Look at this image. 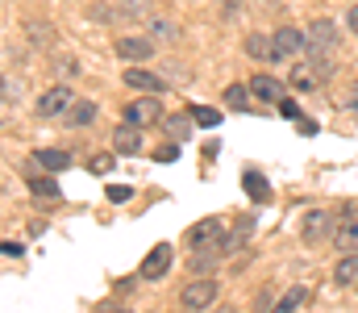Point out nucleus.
I'll list each match as a JSON object with an SVG mask.
<instances>
[{"label": "nucleus", "instance_id": "nucleus-12", "mask_svg": "<svg viewBox=\"0 0 358 313\" xmlns=\"http://www.w3.org/2000/svg\"><path fill=\"white\" fill-rule=\"evenodd\" d=\"M250 92H255L259 101H271V104L283 101V84H279L275 76H255V80H250Z\"/></svg>", "mask_w": 358, "mask_h": 313}, {"label": "nucleus", "instance_id": "nucleus-26", "mask_svg": "<svg viewBox=\"0 0 358 313\" xmlns=\"http://www.w3.org/2000/svg\"><path fill=\"white\" fill-rule=\"evenodd\" d=\"M150 38H163V42H171V38H176V25H171V21H150Z\"/></svg>", "mask_w": 358, "mask_h": 313}, {"label": "nucleus", "instance_id": "nucleus-3", "mask_svg": "<svg viewBox=\"0 0 358 313\" xmlns=\"http://www.w3.org/2000/svg\"><path fill=\"white\" fill-rule=\"evenodd\" d=\"M129 125H155L159 117H163V104L155 101V92L150 97H142V101H134V104H125V113H121Z\"/></svg>", "mask_w": 358, "mask_h": 313}, {"label": "nucleus", "instance_id": "nucleus-8", "mask_svg": "<svg viewBox=\"0 0 358 313\" xmlns=\"http://www.w3.org/2000/svg\"><path fill=\"white\" fill-rule=\"evenodd\" d=\"M334 246L346 255V251H358V213H342L338 230H334Z\"/></svg>", "mask_w": 358, "mask_h": 313}, {"label": "nucleus", "instance_id": "nucleus-32", "mask_svg": "<svg viewBox=\"0 0 358 313\" xmlns=\"http://www.w3.org/2000/svg\"><path fill=\"white\" fill-rule=\"evenodd\" d=\"M350 104H355V109H358V84H355V92H350Z\"/></svg>", "mask_w": 358, "mask_h": 313}, {"label": "nucleus", "instance_id": "nucleus-25", "mask_svg": "<svg viewBox=\"0 0 358 313\" xmlns=\"http://www.w3.org/2000/svg\"><path fill=\"white\" fill-rule=\"evenodd\" d=\"M104 197H108L113 205H125V201L134 197V188H129V184H108V188H104Z\"/></svg>", "mask_w": 358, "mask_h": 313}, {"label": "nucleus", "instance_id": "nucleus-5", "mask_svg": "<svg viewBox=\"0 0 358 313\" xmlns=\"http://www.w3.org/2000/svg\"><path fill=\"white\" fill-rule=\"evenodd\" d=\"M179 301H183V309H204V305H213V301H217V280H196V284H187Z\"/></svg>", "mask_w": 358, "mask_h": 313}, {"label": "nucleus", "instance_id": "nucleus-14", "mask_svg": "<svg viewBox=\"0 0 358 313\" xmlns=\"http://www.w3.org/2000/svg\"><path fill=\"white\" fill-rule=\"evenodd\" d=\"M34 163H38L42 172H63V167H71V155H67V151H50V146H42V151H34Z\"/></svg>", "mask_w": 358, "mask_h": 313}, {"label": "nucleus", "instance_id": "nucleus-31", "mask_svg": "<svg viewBox=\"0 0 358 313\" xmlns=\"http://www.w3.org/2000/svg\"><path fill=\"white\" fill-rule=\"evenodd\" d=\"M350 29H355V34H358V4H355V8H350Z\"/></svg>", "mask_w": 358, "mask_h": 313}, {"label": "nucleus", "instance_id": "nucleus-22", "mask_svg": "<svg viewBox=\"0 0 358 313\" xmlns=\"http://www.w3.org/2000/svg\"><path fill=\"white\" fill-rule=\"evenodd\" d=\"M192 117H196V125H204V130H213V125L221 121V113H217V109H208V104H196V109H192Z\"/></svg>", "mask_w": 358, "mask_h": 313}, {"label": "nucleus", "instance_id": "nucleus-11", "mask_svg": "<svg viewBox=\"0 0 358 313\" xmlns=\"http://www.w3.org/2000/svg\"><path fill=\"white\" fill-rule=\"evenodd\" d=\"M138 130H142V125H129V121H125V125L113 134V151H117V155H138V151H142V134H138Z\"/></svg>", "mask_w": 358, "mask_h": 313}, {"label": "nucleus", "instance_id": "nucleus-13", "mask_svg": "<svg viewBox=\"0 0 358 313\" xmlns=\"http://www.w3.org/2000/svg\"><path fill=\"white\" fill-rule=\"evenodd\" d=\"M125 84L138 88V92H163V76H150V71H142V67H129V71H125Z\"/></svg>", "mask_w": 358, "mask_h": 313}, {"label": "nucleus", "instance_id": "nucleus-27", "mask_svg": "<svg viewBox=\"0 0 358 313\" xmlns=\"http://www.w3.org/2000/svg\"><path fill=\"white\" fill-rule=\"evenodd\" d=\"M304 297H308L304 288H292V293H287V297L279 301V309H296V305H304Z\"/></svg>", "mask_w": 358, "mask_h": 313}, {"label": "nucleus", "instance_id": "nucleus-23", "mask_svg": "<svg viewBox=\"0 0 358 313\" xmlns=\"http://www.w3.org/2000/svg\"><path fill=\"white\" fill-rule=\"evenodd\" d=\"M113 167H117V159H113V155H92V159H88V172H96V176H108Z\"/></svg>", "mask_w": 358, "mask_h": 313}, {"label": "nucleus", "instance_id": "nucleus-16", "mask_svg": "<svg viewBox=\"0 0 358 313\" xmlns=\"http://www.w3.org/2000/svg\"><path fill=\"white\" fill-rule=\"evenodd\" d=\"M334 280L338 284H358V251H346V259L334 267Z\"/></svg>", "mask_w": 358, "mask_h": 313}, {"label": "nucleus", "instance_id": "nucleus-24", "mask_svg": "<svg viewBox=\"0 0 358 313\" xmlns=\"http://www.w3.org/2000/svg\"><path fill=\"white\" fill-rule=\"evenodd\" d=\"M246 97H255V92H250V88H242V84L225 88V104H229V109H242V104H246Z\"/></svg>", "mask_w": 358, "mask_h": 313}, {"label": "nucleus", "instance_id": "nucleus-6", "mask_svg": "<svg viewBox=\"0 0 358 313\" xmlns=\"http://www.w3.org/2000/svg\"><path fill=\"white\" fill-rule=\"evenodd\" d=\"M171 259H176V251H171V242H159L150 255H146V263H142V276L146 280H159V276H167V267H171Z\"/></svg>", "mask_w": 358, "mask_h": 313}, {"label": "nucleus", "instance_id": "nucleus-10", "mask_svg": "<svg viewBox=\"0 0 358 313\" xmlns=\"http://www.w3.org/2000/svg\"><path fill=\"white\" fill-rule=\"evenodd\" d=\"M150 50H155L150 38H121V42H117V59H129V63L150 59Z\"/></svg>", "mask_w": 358, "mask_h": 313}, {"label": "nucleus", "instance_id": "nucleus-17", "mask_svg": "<svg viewBox=\"0 0 358 313\" xmlns=\"http://www.w3.org/2000/svg\"><path fill=\"white\" fill-rule=\"evenodd\" d=\"M246 55H250V59H275V38L250 34V38H246Z\"/></svg>", "mask_w": 358, "mask_h": 313}, {"label": "nucleus", "instance_id": "nucleus-2", "mask_svg": "<svg viewBox=\"0 0 358 313\" xmlns=\"http://www.w3.org/2000/svg\"><path fill=\"white\" fill-rule=\"evenodd\" d=\"M292 88H300V92H308V88H317V84H325L329 80V63H300V67H292Z\"/></svg>", "mask_w": 358, "mask_h": 313}, {"label": "nucleus", "instance_id": "nucleus-9", "mask_svg": "<svg viewBox=\"0 0 358 313\" xmlns=\"http://www.w3.org/2000/svg\"><path fill=\"white\" fill-rule=\"evenodd\" d=\"M300 46H308L300 29H292V25H279V29H275V59H283V55H296Z\"/></svg>", "mask_w": 358, "mask_h": 313}, {"label": "nucleus", "instance_id": "nucleus-20", "mask_svg": "<svg viewBox=\"0 0 358 313\" xmlns=\"http://www.w3.org/2000/svg\"><path fill=\"white\" fill-rule=\"evenodd\" d=\"M29 188H34V197H59V184L55 180H46V176H29Z\"/></svg>", "mask_w": 358, "mask_h": 313}, {"label": "nucleus", "instance_id": "nucleus-4", "mask_svg": "<svg viewBox=\"0 0 358 313\" xmlns=\"http://www.w3.org/2000/svg\"><path fill=\"white\" fill-rule=\"evenodd\" d=\"M304 42H308V46H313L317 55H325V50H334V42H338V25L321 17V21H313V25H308Z\"/></svg>", "mask_w": 358, "mask_h": 313}, {"label": "nucleus", "instance_id": "nucleus-7", "mask_svg": "<svg viewBox=\"0 0 358 313\" xmlns=\"http://www.w3.org/2000/svg\"><path fill=\"white\" fill-rule=\"evenodd\" d=\"M71 104H76L71 88H63V84H59V88H50V92H42V97H38V113H42V117H59V113H63V109H71Z\"/></svg>", "mask_w": 358, "mask_h": 313}, {"label": "nucleus", "instance_id": "nucleus-18", "mask_svg": "<svg viewBox=\"0 0 358 313\" xmlns=\"http://www.w3.org/2000/svg\"><path fill=\"white\" fill-rule=\"evenodd\" d=\"M242 184H246V193H250V197H255V201H259V205H263V201H267V197H271L267 180H263V176H259V172H246V180H242Z\"/></svg>", "mask_w": 358, "mask_h": 313}, {"label": "nucleus", "instance_id": "nucleus-19", "mask_svg": "<svg viewBox=\"0 0 358 313\" xmlns=\"http://www.w3.org/2000/svg\"><path fill=\"white\" fill-rule=\"evenodd\" d=\"M96 121V104L92 101H76L71 104V125H92Z\"/></svg>", "mask_w": 358, "mask_h": 313}, {"label": "nucleus", "instance_id": "nucleus-30", "mask_svg": "<svg viewBox=\"0 0 358 313\" xmlns=\"http://www.w3.org/2000/svg\"><path fill=\"white\" fill-rule=\"evenodd\" d=\"M142 13H146L142 0H125V17H142Z\"/></svg>", "mask_w": 358, "mask_h": 313}, {"label": "nucleus", "instance_id": "nucleus-21", "mask_svg": "<svg viewBox=\"0 0 358 313\" xmlns=\"http://www.w3.org/2000/svg\"><path fill=\"white\" fill-rule=\"evenodd\" d=\"M192 121H196V117H183V113L167 117V134H171V138H187V134H192Z\"/></svg>", "mask_w": 358, "mask_h": 313}, {"label": "nucleus", "instance_id": "nucleus-1", "mask_svg": "<svg viewBox=\"0 0 358 313\" xmlns=\"http://www.w3.org/2000/svg\"><path fill=\"white\" fill-rule=\"evenodd\" d=\"M187 246H217V242H225V225L217 221V217H204V221H196L192 230H187V238H183Z\"/></svg>", "mask_w": 358, "mask_h": 313}, {"label": "nucleus", "instance_id": "nucleus-29", "mask_svg": "<svg viewBox=\"0 0 358 313\" xmlns=\"http://www.w3.org/2000/svg\"><path fill=\"white\" fill-rule=\"evenodd\" d=\"M279 113H283V117H292V121H296V117H300V104H296V101H279Z\"/></svg>", "mask_w": 358, "mask_h": 313}, {"label": "nucleus", "instance_id": "nucleus-28", "mask_svg": "<svg viewBox=\"0 0 358 313\" xmlns=\"http://www.w3.org/2000/svg\"><path fill=\"white\" fill-rule=\"evenodd\" d=\"M155 159H159V163H176V159H179V142H171V146H163V151H159Z\"/></svg>", "mask_w": 358, "mask_h": 313}, {"label": "nucleus", "instance_id": "nucleus-15", "mask_svg": "<svg viewBox=\"0 0 358 313\" xmlns=\"http://www.w3.org/2000/svg\"><path fill=\"white\" fill-rule=\"evenodd\" d=\"M325 234H329V213H321V209L308 213L304 217V242H321Z\"/></svg>", "mask_w": 358, "mask_h": 313}]
</instances>
